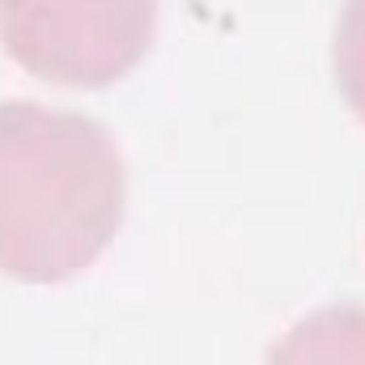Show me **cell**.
I'll use <instances>...</instances> for the list:
<instances>
[{
	"label": "cell",
	"instance_id": "1",
	"mask_svg": "<svg viewBox=\"0 0 365 365\" xmlns=\"http://www.w3.org/2000/svg\"><path fill=\"white\" fill-rule=\"evenodd\" d=\"M128 175L110 132L73 110L0 102V272L68 280L123 221Z\"/></svg>",
	"mask_w": 365,
	"mask_h": 365
},
{
	"label": "cell",
	"instance_id": "2",
	"mask_svg": "<svg viewBox=\"0 0 365 365\" xmlns=\"http://www.w3.org/2000/svg\"><path fill=\"white\" fill-rule=\"evenodd\" d=\"M158 0H0V43L56 86H110L153 43Z\"/></svg>",
	"mask_w": 365,
	"mask_h": 365
},
{
	"label": "cell",
	"instance_id": "3",
	"mask_svg": "<svg viewBox=\"0 0 365 365\" xmlns=\"http://www.w3.org/2000/svg\"><path fill=\"white\" fill-rule=\"evenodd\" d=\"M264 365H365V310L336 306L302 319Z\"/></svg>",
	"mask_w": 365,
	"mask_h": 365
},
{
	"label": "cell",
	"instance_id": "4",
	"mask_svg": "<svg viewBox=\"0 0 365 365\" xmlns=\"http://www.w3.org/2000/svg\"><path fill=\"white\" fill-rule=\"evenodd\" d=\"M336 77L349 106L365 119V0H344L336 26Z\"/></svg>",
	"mask_w": 365,
	"mask_h": 365
}]
</instances>
